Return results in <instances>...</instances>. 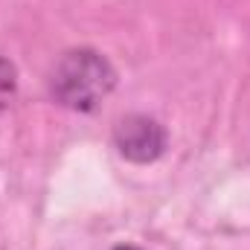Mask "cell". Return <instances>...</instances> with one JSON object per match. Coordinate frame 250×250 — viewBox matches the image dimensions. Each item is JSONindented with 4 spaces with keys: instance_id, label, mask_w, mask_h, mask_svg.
Returning <instances> with one entry per match:
<instances>
[{
    "instance_id": "cell-1",
    "label": "cell",
    "mask_w": 250,
    "mask_h": 250,
    "mask_svg": "<svg viewBox=\"0 0 250 250\" xmlns=\"http://www.w3.org/2000/svg\"><path fill=\"white\" fill-rule=\"evenodd\" d=\"M114 84H117V73L111 62L87 47L64 53L50 79L53 96L64 108L73 111H93L114 90Z\"/></svg>"
},
{
    "instance_id": "cell-2",
    "label": "cell",
    "mask_w": 250,
    "mask_h": 250,
    "mask_svg": "<svg viewBox=\"0 0 250 250\" xmlns=\"http://www.w3.org/2000/svg\"><path fill=\"white\" fill-rule=\"evenodd\" d=\"M114 143L125 160L131 163H151L166 151V131L163 125L146 114H131L117 123Z\"/></svg>"
},
{
    "instance_id": "cell-3",
    "label": "cell",
    "mask_w": 250,
    "mask_h": 250,
    "mask_svg": "<svg viewBox=\"0 0 250 250\" xmlns=\"http://www.w3.org/2000/svg\"><path fill=\"white\" fill-rule=\"evenodd\" d=\"M15 93H18V70L9 59L0 56V111H6L12 105Z\"/></svg>"
},
{
    "instance_id": "cell-4",
    "label": "cell",
    "mask_w": 250,
    "mask_h": 250,
    "mask_svg": "<svg viewBox=\"0 0 250 250\" xmlns=\"http://www.w3.org/2000/svg\"><path fill=\"white\" fill-rule=\"evenodd\" d=\"M114 250H140V248H134V245H120V248H114Z\"/></svg>"
}]
</instances>
